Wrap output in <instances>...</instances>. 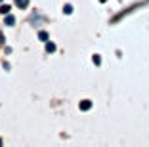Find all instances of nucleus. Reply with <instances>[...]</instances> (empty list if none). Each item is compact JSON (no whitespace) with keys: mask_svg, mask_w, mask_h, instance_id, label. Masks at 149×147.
Returning <instances> with one entry per match:
<instances>
[{"mask_svg":"<svg viewBox=\"0 0 149 147\" xmlns=\"http://www.w3.org/2000/svg\"><path fill=\"white\" fill-rule=\"evenodd\" d=\"M79 107H80V111H88V109L92 107V101H90V100H82Z\"/></svg>","mask_w":149,"mask_h":147,"instance_id":"nucleus-1","label":"nucleus"},{"mask_svg":"<svg viewBox=\"0 0 149 147\" xmlns=\"http://www.w3.org/2000/svg\"><path fill=\"white\" fill-rule=\"evenodd\" d=\"M46 52H48V54L56 52V44H54V42H46Z\"/></svg>","mask_w":149,"mask_h":147,"instance_id":"nucleus-2","label":"nucleus"},{"mask_svg":"<svg viewBox=\"0 0 149 147\" xmlns=\"http://www.w3.org/2000/svg\"><path fill=\"white\" fill-rule=\"evenodd\" d=\"M0 13H2V15H8V13H10V6L2 4V6H0Z\"/></svg>","mask_w":149,"mask_h":147,"instance_id":"nucleus-3","label":"nucleus"},{"mask_svg":"<svg viewBox=\"0 0 149 147\" xmlns=\"http://www.w3.org/2000/svg\"><path fill=\"white\" fill-rule=\"evenodd\" d=\"M38 38L42 40V42H48V33H46V31H40V33H38Z\"/></svg>","mask_w":149,"mask_h":147,"instance_id":"nucleus-4","label":"nucleus"},{"mask_svg":"<svg viewBox=\"0 0 149 147\" xmlns=\"http://www.w3.org/2000/svg\"><path fill=\"white\" fill-rule=\"evenodd\" d=\"M15 4L23 10V8H27V6H29V0H15Z\"/></svg>","mask_w":149,"mask_h":147,"instance_id":"nucleus-5","label":"nucleus"},{"mask_svg":"<svg viewBox=\"0 0 149 147\" xmlns=\"http://www.w3.org/2000/svg\"><path fill=\"white\" fill-rule=\"evenodd\" d=\"M63 13H67V15H69V13H73V6H71V4H65V6H63Z\"/></svg>","mask_w":149,"mask_h":147,"instance_id":"nucleus-6","label":"nucleus"},{"mask_svg":"<svg viewBox=\"0 0 149 147\" xmlns=\"http://www.w3.org/2000/svg\"><path fill=\"white\" fill-rule=\"evenodd\" d=\"M13 23H15L13 15H6V25H13Z\"/></svg>","mask_w":149,"mask_h":147,"instance_id":"nucleus-7","label":"nucleus"},{"mask_svg":"<svg viewBox=\"0 0 149 147\" xmlns=\"http://www.w3.org/2000/svg\"><path fill=\"white\" fill-rule=\"evenodd\" d=\"M92 61H94V63H96V65H101V57L97 56V54H96V56L92 57Z\"/></svg>","mask_w":149,"mask_h":147,"instance_id":"nucleus-8","label":"nucleus"},{"mask_svg":"<svg viewBox=\"0 0 149 147\" xmlns=\"http://www.w3.org/2000/svg\"><path fill=\"white\" fill-rule=\"evenodd\" d=\"M101 2H105V0H101Z\"/></svg>","mask_w":149,"mask_h":147,"instance_id":"nucleus-9","label":"nucleus"},{"mask_svg":"<svg viewBox=\"0 0 149 147\" xmlns=\"http://www.w3.org/2000/svg\"><path fill=\"white\" fill-rule=\"evenodd\" d=\"M0 143H2V139H0Z\"/></svg>","mask_w":149,"mask_h":147,"instance_id":"nucleus-10","label":"nucleus"},{"mask_svg":"<svg viewBox=\"0 0 149 147\" xmlns=\"http://www.w3.org/2000/svg\"><path fill=\"white\" fill-rule=\"evenodd\" d=\"M0 2H2V0H0Z\"/></svg>","mask_w":149,"mask_h":147,"instance_id":"nucleus-11","label":"nucleus"}]
</instances>
